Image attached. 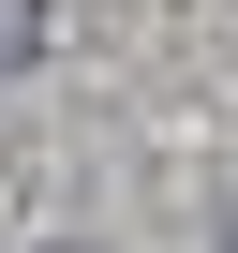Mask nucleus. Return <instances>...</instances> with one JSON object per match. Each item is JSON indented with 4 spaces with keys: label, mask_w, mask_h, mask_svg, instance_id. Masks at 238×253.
I'll list each match as a JSON object with an SVG mask.
<instances>
[{
    "label": "nucleus",
    "mask_w": 238,
    "mask_h": 253,
    "mask_svg": "<svg viewBox=\"0 0 238 253\" xmlns=\"http://www.w3.org/2000/svg\"><path fill=\"white\" fill-rule=\"evenodd\" d=\"M30 45H45V0H0V75H15Z\"/></svg>",
    "instance_id": "nucleus-1"
},
{
    "label": "nucleus",
    "mask_w": 238,
    "mask_h": 253,
    "mask_svg": "<svg viewBox=\"0 0 238 253\" xmlns=\"http://www.w3.org/2000/svg\"><path fill=\"white\" fill-rule=\"evenodd\" d=\"M223 253H238V238H223Z\"/></svg>",
    "instance_id": "nucleus-2"
}]
</instances>
